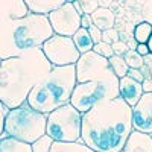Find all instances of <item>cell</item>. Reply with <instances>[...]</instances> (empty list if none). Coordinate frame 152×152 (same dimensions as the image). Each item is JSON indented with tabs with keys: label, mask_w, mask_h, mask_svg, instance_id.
Here are the masks:
<instances>
[{
	"label": "cell",
	"mask_w": 152,
	"mask_h": 152,
	"mask_svg": "<svg viewBox=\"0 0 152 152\" xmlns=\"http://www.w3.org/2000/svg\"><path fill=\"white\" fill-rule=\"evenodd\" d=\"M132 131V107L119 96L82 113L79 142L94 152H122Z\"/></svg>",
	"instance_id": "1"
},
{
	"label": "cell",
	"mask_w": 152,
	"mask_h": 152,
	"mask_svg": "<svg viewBox=\"0 0 152 152\" xmlns=\"http://www.w3.org/2000/svg\"><path fill=\"white\" fill-rule=\"evenodd\" d=\"M52 67L41 47L0 59V100L9 110L24 104L32 88Z\"/></svg>",
	"instance_id": "2"
},
{
	"label": "cell",
	"mask_w": 152,
	"mask_h": 152,
	"mask_svg": "<svg viewBox=\"0 0 152 152\" xmlns=\"http://www.w3.org/2000/svg\"><path fill=\"white\" fill-rule=\"evenodd\" d=\"M53 34L49 17L44 14L29 12L24 17L12 18L0 28V59L41 47Z\"/></svg>",
	"instance_id": "3"
},
{
	"label": "cell",
	"mask_w": 152,
	"mask_h": 152,
	"mask_svg": "<svg viewBox=\"0 0 152 152\" xmlns=\"http://www.w3.org/2000/svg\"><path fill=\"white\" fill-rule=\"evenodd\" d=\"M76 84L78 79L75 64L53 66L52 70L32 88L26 102L34 110L49 114L62 105L70 104Z\"/></svg>",
	"instance_id": "4"
},
{
	"label": "cell",
	"mask_w": 152,
	"mask_h": 152,
	"mask_svg": "<svg viewBox=\"0 0 152 152\" xmlns=\"http://www.w3.org/2000/svg\"><path fill=\"white\" fill-rule=\"evenodd\" d=\"M47 114L34 110L28 102L8 110L3 134L20 142L32 145L46 134Z\"/></svg>",
	"instance_id": "5"
},
{
	"label": "cell",
	"mask_w": 152,
	"mask_h": 152,
	"mask_svg": "<svg viewBox=\"0 0 152 152\" xmlns=\"http://www.w3.org/2000/svg\"><path fill=\"white\" fill-rule=\"evenodd\" d=\"M119 96V78L87 81L76 84L70 104L81 113H85L96 107L97 104L116 99Z\"/></svg>",
	"instance_id": "6"
},
{
	"label": "cell",
	"mask_w": 152,
	"mask_h": 152,
	"mask_svg": "<svg viewBox=\"0 0 152 152\" xmlns=\"http://www.w3.org/2000/svg\"><path fill=\"white\" fill-rule=\"evenodd\" d=\"M82 113L72 104H66L47 114L46 134L53 142H79L81 140Z\"/></svg>",
	"instance_id": "7"
},
{
	"label": "cell",
	"mask_w": 152,
	"mask_h": 152,
	"mask_svg": "<svg viewBox=\"0 0 152 152\" xmlns=\"http://www.w3.org/2000/svg\"><path fill=\"white\" fill-rule=\"evenodd\" d=\"M76 79L78 82L87 81H100V79H111L117 78L110 67L108 58L96 53L94 50L85 52L76 61Z\"/></svg>",
	"instance_id": "8"
},
{
	"label": "cell",
	"mask_w": 152,
	"mask_h": 152,
	"mask_svg": "<svg viewBox=\"0 0 152 152\" xmlns=\"http://www.w3.org/2000/svg\"><path fill=\"white\" fill-rule=\"evenodd\" d=\"M46 58L52 66H70L76 64L79 59L81 52L76 49L73 38L53 34L49 40L41 46Z\"/></svg>",
	"instance_id": "9"
},
{
	"label": "cell",
	"mask_w": 152,
	"mask_h": 152,
	"mask_svg": "<svg viewBox=\"0 0 152 152\" xmlns=\"http://www.w3.org/2000/svg\"><path fill=\"white\" fill-rule=\"evenodd\" d=\"M49 21L52 24V29L58 35L73 37L76 31L81 28V14L75 9L73 3H64L62 6L56 8L47 15Z\"/></svg>",
	"instance_id": "10"
},
{
	"label": "cell",
	"mask_w": 152,
	"mask_h": 152,
	"mask_svg": "<svg viewBox=\"0 0 152 152\" xmlns=\"http://www.w3.org/2000/svg\"><path fill=\"white\" fill-rule=\"evenodd\" d=\"M134 129L152 134V93H143L132 107Z\"/></svg>",
	"instance_id": "11"
},
{
	"label": "cell",
	"mask_w": 152,
	"mask_h": 152,
	"mask_svg": "<svg viewBox=\"0 0 152 152\" xmlns=\"http://www.w3.org/2000/svg\"><path fill=\"white\" fill-rule=\"evenodd\" d=\"M29 14V9L24 0H0V28L12 20Z\"/></svg>",
	"instance_id": "12"
},
{
	"label": "cell",
	"mask_w": 152,
	"mask_h": 152,
	"mask_svg": "<svg viewBox=\"0 0 152 152\" xmlns=\"http://www.w3.org/2000/svg\"><path fill=\"white\" fill-rule=\"evenodd\" d=\"M119 94L128 105L134 107L137 104V100L143 94L142 82L135 81L134 78H131L128 75L123 76V78L119 79Z\"/></svg>",
	"instance_id": "13"
},
{
	"label": "cell",
	"mask_w": 152,
	"mask_h": 152,
	"mask_svg": "<svg viewBox=\"0 0 152 152\" xmlns=\"http://www.w3.org/2000/svg\"><path fill=\"white\" fill-rule=\"evenodd\" d=\"M122 152H152V135L134 129L129 134Z\"/></svg>",
	"instance_id": "14"
},
{
	"label": "cell",
	"mask_w": 152,
	"mask_h": 152,
	"mask_svg": "<svg viewBox=\"0 0 152 152\" xmlns=\"http://www.w3.org/2000/svg\"><path fill=\"white\" fill-rule=\"evenodd\" d=\"M93 24L97 26L100 31H105L110 28H114L116 24V14L113 12L111 8H97L94 12H91Z\"/></svg>",
	"instance_id": "15"
},
{
	"label": "cell",
	"mask_w": 152,
	"mask_h": 152,
	"mask_svg": "<svg viewBox=\"0 0 152 152\" xmlns=\"http://www.w3.org/2000/svg\"><path fill=\"white\" fill-rule=\"evenodd\" d=\"M24 3H26L29 12L49 15L52 11L64 5L66 0H24Z\"/></svg>",
	"instance_id": "16"
},
{
	"label": "cell",
	"mask_w": 152,
	"mask_h": 152,
	"mask_svg": "<svg viewBox=\"0 0 152 152\" xmlns=\"http://www.w3.org/2000/svg\"><path fill=\"white\" fill-rule=\"evenodd\" d=\"M0 152H32V146L3 134L0 137Z\"/></svg>",
	"instance_id": "17"
},
{
	"label": "cell",
	"mask_w": 152,
	"mask_h": 152,
	"mask_svg": "<svg viewBox=\"0 0 152 152\" xmlns=\"http://www.w3.org/2000/svg\"><path fill=\"white\" fill-rule=\"evenodd\" d=\"M72 38H73V43H75L76 49L81 52V55L85 53V52H90V50H93L94 41L91 40V35H90V32H88V29L79 28V31H76Z\"/></svg>",
	"instance_id": "18"
},
{
	"label": "cell",
	"mask_w": 152,
	"mask_h": 152,
	"mask_svg": "<svg viewBox=\"0 0 152 152\" xmlns=\"http://www.w3.org/2000/svg\"><path fill=\"white\" fill-rule=\"evenodd\" d=\"M49 152H94L81 142H53Z\"/></svg>",
	"instance_id": "19"
},
{
	"label": "cell",
	"mask_w": 152,
	"mask_h": 152,
	"mask_svg": "<svg viewBox=\"0 0 152 152\" xmlns=\"http://www.w3.org/2000/svg\"><path fill=\"white\" fill-rule=\"evenodd\" d=\"M108 61H110V67H111V70L116 73V76H117L119 79L128 75L129 67H128V62L125 61V56L114 53L111 58H108Z\"/></svg>",
	"instance_id": "20"
},
{
	"label": "cell",
	"mask_w": 152,
	"mask_h": 152,
	"mask_svg": "<svg viewBox=\"0 0 152 152\" xmlns=\"http://www.w3.org/2000/svg\"><path fill=\"white\" fill-rule=\"evenodd\" d=\"M151 35H152V24H149L148 21L138 23L134 28V40H135V43H148Z\"/></svg>",
	"instance_id": "21"
},
{
	"label": "cell",
	"mask_w": 152,
	"mask_h": 152,
	"mask_svg": "<svg viewBox=\"0 0 152 152\" xmlns=\"http://www.w3.org/2000/svg\"><path fill=\"white\" fill-rule=\"evenodd\" d=\"M123 56H125V61L128 62L129 69H142L145 66V56H142L135 49H129Z\"/></svg>",
	"instance_id": "22"
},
{
	"label": "cell",
	"mask_w": 152,
	"mask_h": 152,
	"mask_svg": "<svg viewBox=\"0 0 152 152\" xmlns=\"http://www.w3.org/2000/svg\"><path fill=\"white\" fill-rule=\"evenodd\" d=\"M52 145H53V138L47 134H44L37 142H34L31 146H32V152H49Z\"/></svg>",
	"instance_id": "23"
},
{
	"label": "cell",
	"mask_w": 152,
	"mask_h": 152,
	"mask_svg": "<svg viewBox=\"0 0 152 152\" xmlns=\"http://www.w3.org/2000/svg\"><path fill=\"white\" fill-rule=\"evenodd\" d=\"M93 50H94L96 53H99V55L105 56V58H111V56L114 55L113 44L105 43V41H99V43H96V44L93 46Z\"/></svg>",
	"instance_id": "24"
},
{
	"label": "cell",
	"mask_w": 152,
	"mask_h": 152,
	"mask_svg": "<svg viewBox=\"0 0 152 152\" xmlns=\"http://www.w3.org/2000/svg\"><path fill=\"white\" fill-rule=\"evenodd\" d=\"M102 41L110 43V44L119 41V31L116 28H110V29L102 31Z\"/></svg>",
	"instance_id": "25"
},
{
	"label": "cell",
	"mask_w": 152,
	"mask_h": 152,
	"mask_svg": "<svg viewBox=\"0 0 152 152\" xmlns=\"http://www.w3.org/2000/svg\"><path fill=\"white\" fill-rule=\"evenodd\" d=\"M142 17H143V21H148L149 24H152V0H145L143 2Z\"/></svg>",
	"instance_id": "26"
},
{
	"label": "cell",
	"mask_w": 152,
	"mask_h": 152,
	"mask_svg": "<svg viewBox=\"0 0 152 152\" xmlns=\"http://www.w3.org/2000/svg\"><path fill=\"white\" fill-rule=\"evenodd\" d=\"M78 2H79V5L82 6V9H84L85 14H91V12H94V11L99 8L97 0H78Z\"/></svg>",
	"instance_id": "27"
},
{
	"label": "cell",
	"mask_w": 152,
	"mask_h": 152,
	"mask_svg": "<svg viewBox=\"0 0 152 152\" xmlns=\"http://www.w3.org/2000/svg\"><path fill=\"white\" fill-rule=\"evenodd\" d=\"M113 50H114V53H116V55H122V56H123L129 49H128V46H126L123 41L119 40V41H116V43H113Z\"/></svg>",
	"instance_id": "28"
},
{
	"label": "cell",
	"mask_w": 152,
	"mask_h": 152,
	"mask_svg": "<svg viewBox=\"0 0 152 152\" xmlns=\"http://www.w3.org/2000/svg\"><path fill=\"white\" fill-rule=\"evenodd\" d=\"M88 32H90V35H91V40L94 41V44H96V43H99V41H102V31H100L97 26L91 24V26L88 28Z\"/></svg>",
	"instance_id": "29"
},
{
	"label": "cell",
	"mask_w": 152,
	"mask_h": 152,
	"mask_svg": "<svg viewBox=\"0 0 152 152\" xmlns=\"http://www.w3.org/2000/svg\"><path fill=\"white\" fill-rule=\"evenodd\" d=\"M8 107L0 100V137L3 135V126H5V117H6V114H8Z\"/></svg>",
	"instance_id": "30"
},
{
	"label": "cell",
	"mask_w": 152,
	"mask_h": 152,
	"mask_svg": "<svg viewBox=\"0 0 152 152\" xmlns=\"http://www.w3.org/2000/svg\"><path fill=\"white\" fill-rule=\"evenodd\" d=\"M128 76H131V78H134L138 82H143V79H145V75H143V72L140 69H129L128 70Z\"/></svg>",
	"instance_id": "31"
},
{
	"label": "cell",
	"mask_w": 152,
	"mask_h": 152,
	"mask_svg": "<svg viewBox=\"0 0 152 152\" xmlns=\"http://www.w3.org/2000/svg\"><path fill=\"white\" fill-rule=\"evenodd\" d=\"M93 24V18H91V14H84L81 17V28L84 29H88Z\"/></svg>",
	"instance_id": "32"
},
{
	"label": "cell",
	"mask_w": 152,
	"mask_h": 152,
	"mask_svg": "<svg viewBox=\"0 0 152 152\" xmlns=\"http://www.w3.org/2000/svg\"><path fill=\"white\" fill-rule=\"evenodd\" d=\"M135 50H137V52L140 53L142 56H146V55H149V53H151V52H149V47H148V44H146V43H137Z\"/></svg>",
	"instance_id": "33"
},
{
	"label": "cell",
	"mask_w": 152,
	"mask_h": 152,
	"mask_svg": "<svg viewBox=\"0 0 152 152\" xmlns=\"http://www.w3.org/2000/svg\"><path fill=\"white\" fill-rule=\"evenodd\" d=\"M142 88H143V93H152V78H145L142 82Z\"/></svg>",
	"instance_id": "34"
},
{
	"label": "cell",
	"mask_w": 152,
	"mask_h": 152,
	"mask_svg": "<svg viewBox=\"0 0 152 152\" xmlns=\"http://www.w3.org/2000/svg\"><path fill=\"white\" fill-rule=\"evenodd\" d=\"M113 3H114V0H97V5L100 8H111Z\"/></svg>",
	"instance_id": "35"
},
{
	"label": "cell",
	"mask_w": 152,
	"mask_h": 152,
	"mask_svg": "<svg viewBox=\"0 0 152 152\" xmlns=\"http://www.w3.org/2000/svg\"><path fill=\"white\" fill-rule=\"evenodd\" d=\"M145 64L149 67V73H151V78H152V55H146L145 56Z\"/></svg>",
	"instance_id": "36"
},
{
	"label": "cell",
	"mask_w": 152,
	"mask_h": 152,
	"mask_svg": "<svg viewBox=\"0 0 152 152\" xmlns=\"http://www.w3.org/2000/svg\"><path fill=\"white\" fill-rule=\"evenodd\" d=\"M73 6H75V9L78 11L81 15H84V14H85V12H84V9H82V6L79 5V2H78V0H75V2H73Z\"/></svg>",
	"instance_id": "37"
},
{
	"label": "cell",
	"mask_w": 152,
	"mask_h": 152,
	"mask_svg": "<svg viewBox=\"0 0 152 152\" xmlns=\"http://www.w3.org/2000/svg\"><path fill=\"white\" fill-rule=\"evenodd\" d=\"M148 47H149V52H151V55H152V35L149 37V40H148Z\"/></svg>",
	"instance_id": "38"
},
{
	"label": "cell",
	"mask_w": 152,
	"mask_h": 152,
	"mask_svg": "<svg viewBox=\"0 0 152 152\" xmlns=\"http://www.w3.org/2000/svg\"><path fill=\"white\" fill-rule=\"evenodd\" d=\"M66 2H67V3H73V2H75V0H66Z\"/></svg>",
	"instance_id": "39"
},
{
	"label": "cell",
	"mask_w": 152,
	"mask_h": 152,
	"mask_svg": "<svg viewBox=\"0 0 152 152\" xmlns=\"http://www.w3.org/2000/svg\"><path fill=\"white\" fill-rule=\"evenodd\" d=\"M151 135H152V134H151Z\"/></svg>",
	"instance_id": "40"
}]
</instances>
